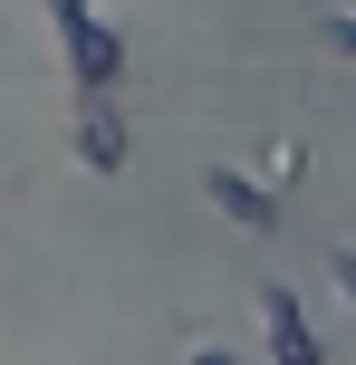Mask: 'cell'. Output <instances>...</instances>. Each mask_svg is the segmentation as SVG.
<instances>
[{"label": "cell", "mask_w": 356, "mask_h": 365, "mask_svg": "<svg viewBox=\"0 0 356 365\" xmlns=\"http://www.w3.org/2000/svg\"><path fill=\"white\" fill-rule=\"evenodd\" d=\"M126 154V135H116V115H87V164H116Z\"/></svg>", "instance_id": "obj_3"}, {"label": "cell", "mask_w": 356, "mask_h": 365, "mask_svg": "<svg viewBox=\"0 0 356 365\" xmlns=\"http://www.w3.org/2000/svg\"><path fill=\"white\" fill-rule=\"evenodd\" d=\"M212 202L241 212V221H270V192H260V182H241V173H212Z\"/></svg>", "instance_id": "obj_1"}, {"label": "cell", "mask_w": 356, "mask_h": 365, "mask_svg": "<svg viewBox=\"0 0 356 365\" xmlns=\"http://www.w3.org/2000/svg\"><path fill=\"white\" fill-rule=\"evenodd\" d=\"M193 365H231V356H193Z\"/></svg>", "instance_id": "obj_4"}, {"label": "cell", "mask_w": 356, "mask_h": 365, "mask_svg": "<svg viewBox=\"0 0 356 365\" xmlns=\"http://www.w3.org/2000/svg\"><path fill=\"white\" fill-rule=\"evenodd\" d=\"M68 48H77V68H87V77H106V68H116L106 29H87V19H68Z\"/></svg>", "instance_id": "obj_2"}]
</instances>
